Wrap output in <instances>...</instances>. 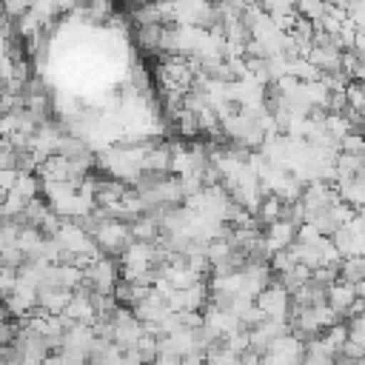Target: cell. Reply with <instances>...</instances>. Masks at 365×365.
<instances>
[{
    "label": "cell",
    "mask_w": 365,
    "mask_h": 365,
    "mask_svg": "<svg viewBox=\"0 0 365 365\" xmlns=\"http://www.w3.org/2000/svg\"><path fill=\"white\" fill-rule=\"evenodd\" d=\"M254 305H257V311H259L265 319L288 322V314H291V294H288L282 285L271 282V285L254 299Z\"/></svg>",
    "instance_id": "1"
},
{
    "label": "cell",
    "mask_w": 365,
    "mask_h": 365,
    "mask_svg": "<svg viewBox=\"0 0 365 365\" xmlns=\"http://www.w3.org/2000/svg\"><path fill=\"white\" fill-rule=\"evenodd\" d=\"M354 299H356V291H354V285H348V282H334V285L328 288V294H325V305H328L334 314H339V319H345V314H348V308L354 305Z\"/></svg>",
    "instance_id": "2"
},
{
    "label": "cell",
    "mask_w": 365,
    "mask_h": 365,
    "mask_svg": "<svg viewBox=\"0 0 365 365\" xmlns=\"http://www.w3.org/2000/svg\"><path fill=\"white\" fill-rule=\"evenodd\" d=\"M339 282L359 285L365 282V257H348L339 262Z\"/></svg>",
    "instance_id": "3"
},
{
    "label": "cell",
    "mask_w": 365,
    "mask_h": 365,
    "mask_svg": "<svg viewBox=\"0 0 365 365\" xmlns=\"http://www.w3.org/2000/svg\"><path fill=\"white\" fill-rule=\"evenodd\" d=\"M279 214H282V200L271 194V197H262V202H259L254 220H257L259 225H274V222H279Z\"/></svg>",
    "instance_id": "4"
},
{
    "label": "cell",
    "mask_w": 365,
    "mask_h": 365,
    "mask_svg": "<svg viewBox=\"0 0 365 365\" xmlns=\"http://www.w3.org/2000/svg\"><path fill=\"white\" fill-rule=\"evenodd\" d=\"M339 154H354V157H365V134H345L339 140Z\"/></svg>",
    "instance_id": "5"
},
{
    "label": "cell",
    "mask_w": 365,
    "mask_h": 365,
    "mask_svg": "<svg viewBox=\"0 0 365 365\" xmlns=\"http://www.w3.org/2000/svg\"><path fill=\"white\" fill-rule=\"evenodd\" d=\"M154 365H180V359L177 356H157Z\"/></svg>",
    "instance_id": "6"
}]
</instances>
